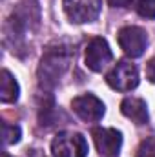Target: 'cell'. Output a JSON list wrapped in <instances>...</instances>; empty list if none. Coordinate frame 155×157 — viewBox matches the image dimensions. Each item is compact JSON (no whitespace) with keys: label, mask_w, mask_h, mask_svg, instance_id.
<instances>
[{"label":"cell","mask_w":155,"mask_h":157,"mask_svg":"<svg viewBox=\"0 0 155 157\" xmlns=\"http://www.w3.org/2000/svg\"><path fill=\"white\" fill-rule=\"evenodd\" d=\"M71 62V51L68 48L57 46L47 48L39 66V84L42 88H53L66 73Z\"/></svg>","instance_id":"cell-1"},{"label":"cell","mask_w":155,"mask_h":157,"mask_svg":"<svg viewBox=\"0 0 155 157\" xmlns=\"http://www.w3.org/2000/svg\"><path fill=\"white\" fill-rule=\"evenodd\" d=\"M51 155L53 157H86L88 143L82 133L77 132H60L51 141Z\"/></svg>","instance_id":"cell-2"},{"label":"cell","mask_w":155,"mask_h":157,"mask_svg":"<svg viewBox=\"0 0 155 157\" xmlns=\"http://www.w3.org/2000/svg\"><path fill=\"white\" fill-rule=\"evenodd\" d=\"M66 17L75 24L93 22L102 7V0H62Z\"/></svg>","instance_id":"cell-3"},{"label":"cell","mask_w":155,"mask_h":157,"mask_svg":"<svg viewBox=\"0 0 155 157\" xmlns=\"http://www.w3.org/2000/svg\"><path fill=\"white\" fill-rule=\"evenodd\" d=\"M106 82L117 91H131L139 86V70L128 60L117 62V66L106 75Z\"/></svg>","instance_id":"cell-4"},{"label":"cell","mask_w":155,"mask_h":157,"mask_svg":"<svg viewBox=\"0 0 155 157\" xmlns=\"http://www.w3.org/2000/svg\"><path fill=\"white\" fill-rule=\"evenodd\" d=\"M119 46L120 49L131 57V59H137L144 53L146 46H148V35L142 28H137V26H128V28H122L119 31Z\"/></svg>","instance_id":"cell-5"},{"label":"cell","mask_w":155,"mask_h":157,"mask_svg":"<svg viewBox=\"0 0 155 157\" xmlns=\"http://www.w3.org/2000/svg\"><path fill=\"white\" fill-rule=\"evenodd\" d=\"M95 146L102 157H119L122 146V133L115 128H93Z\"/></svg>","instance_id":"cell-6"},{"label":"cell","mask_w":155,"mask_h":157,"mask_svg":"<svg viewBox=\"0 0 155 157\" xmlns=\"http://www.w3.org/2000/svg\"><path fill=\"white\" fill-rule=\"evenodd\" d=\"M71 108H73V112L77 113L78 117L82 121H86V122H97L106 113L104 102L100 99H97L95 95H91V93L75 97L71 101Z\"/></svg>","instance_id":"cell-7"},{"label":"cell","mask_w":155,"mask_h":157,"mask_svg":"<svg viewBox=\"0 0 155 157\" xmlns=\"http://www.w3.org/2000/svg\"><path fill=\"white\" fill-rule=\"evenodd\" d=\"M113 55H112V49L108 46V42L100 37H95V39L89 40V44L86 46V66L91 70V71H102L110 62H112Z\"/></svg>","instance_id":"cell-8"},{"label":"cell","mask_w":155,"mask_h":157,"mask_svg":"<svg viewBox=\"0 0 155 157\" xmlns=\"http://www.w3.org/2000/svg\"><path fill=\"white\" fill-rule=\"evenodd\" d=\"M120 112L122 115H126L128 119H131L135 124L142 126L148 122V106L142 99L137 97H126L120 102Z\"/></svg>","instance_id":"cell-9"},{"label":"cell","mask_w":155,"mask_h":157,"mask_svg":"<svg viewBox=\"0 0 155 157\" xmlns=\"http://www.w3.org/2000/svg\"><path fill=\"white\" fill-rule=\"evenodd\" d=\"M18 93H20V88H18V82L15 80V77L4 70L2 71V88H0V101L2 102H15L18 99Z\"/></svg>","instance_id":"cell-10"},{"label":"cell","mask_w":155,"mask_h":157,"mask_svg":"<svg viewBox=\"0 0 155 157\" xmlns=\"http://www.w3.org/2000/svg\"><path fill=\"white\" fill-rule=\"evenodd\" d=\"M20 137H22V130H20V126L4 122V144H6V146L18 143Z\"/></svg>","instance_id":"cell-11"},{"label":"cell","mask_w":155,"mask_h":157,"mask_svg":"<svg viewBox=\"0 0 155 157\" xmlns=\"http://www.w3.org/2000/svg\"><path fill=\"white\" fill-rule=\"evenodd\" d=\"M137 13L144 18H155V0H139Z\"/></svg>","instance_id":"cell-12"},{"label":"cell","mask_w":155,"mask_h":157,"mask_svg":"<svg viewBox=\"0 0 155 157\" xmlns=\"http://www.w3.org/2000/svg\"><path fill=\"white\" fill-rule=\"evenodd\" d=\"M137 157H155V137H146L139 150H137Z\"/></svg>","instance_id":"cell-13"},{"label":"cell","mask_w":155,"mask_h":157,"mask_svg":"<svg viewBox=\"0 0 155 157\" xmlns=\"http://www.w3.org/2000/svg\"><path fill=\"white\" fill-rule=\"evenodd\" d=\"M135 0H108V4L112 6V7H128V6H131Z\"/></svg>","instance_id":"cell-14"},{"label":"cell","mask_w":155,"mask_h":157,"mask_svg":"<svg viewBox=\"0 0 155 157\" xmlns=\"http://www.w3.org/2000/svg\"><path fill=\"white\" fill-rule=\"evenodd\" d=\"M148 78L155 84V59H152L150 64H148Z\"/></svg>","instance_id":"cell-15"},{"label":"cell","mask_w":155,"mask_h":157,"mask_svg":"<svg viewBox=\"0 0 155 157\" xmlns=\"http://www.w3.org/2000/svg\"><path fill=\"white\" fill-rule=\"evenodd\" d=\"M4 157H9V155H7V154H4Z\"/></svg>","instance_id":"cell-16"}]
</instances>
